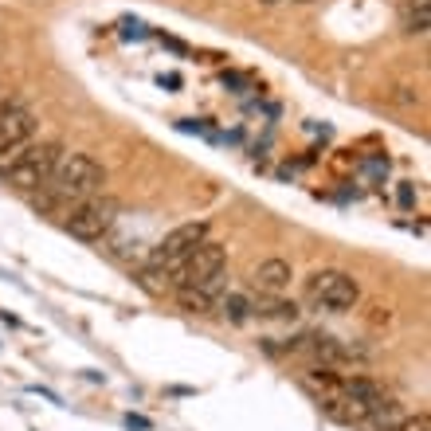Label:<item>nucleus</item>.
Returning <instances> with one entry per match:
<instances>
[{
	"mask_svg": "<svg viewBox=\"0 0 431 431\" xmlns=\"http://www.w3.org/2000/svg\"><path fill=\"white\" fill-rule=\"evenodd\" d=\"M63 157V145L59 141H28L20 149L12 153H0V177L20 192H36L48 184V177L55 173Z\"/></svg>",
	"mask_w": 431,
	"mask_h": 431,
	"instance_id": "nucleus-2",
	"label": "nucleus"
},
{
	"mask_svg": "<svg viewBox=\"0 0 431 431\" xmlns=\"http://www.w3.org/2000/svg\"><path fill=\"white\" fill-rule=\"evenodd\" d=\"M208 240V220H189V224H177V228L165 235L161 243H153L149 259H145V267H161V271H173L181 259H189L192 251L200 247V243ZM173 282V279H169Z\"/></svg>",
	"mask_w": 431,
	"mask_h": 431,
	"instance_id": "nucleus-6",
	"label": "nucleus"
},
{
	"mask_svg": "<svg viewBox=\"0 0 431 431\" xmlns=\"http://www.w3.org/2000/svg\"><path fill=\"white\" fill-rule=\"evenodd\" d=\"M224 282H228V271L220 279H212L208 286H177V302H181V310L189 314H212L216 310V302L224 294Z\"/></svg>",
	"mask_w": 431,
	"mask_h": 431,
	"instance_id": "nucleus-9",
	"label": "nucleus"
},
{
	"mask_svg": "<svg viewBox=\"0 0 431 431\" xmlns=\"http://www.w3.org/2000/svg\"><path fill=\"white\" fill-rule=\"evenodd\" d=\"M392 431H431V420H428V411H420V416H404Z\"/></svg>",
	"mask_w": 431,
	"mask_h": 431,
	"instance_id": "nucleus-14",
	"label": "nucleus"
},
{
	"mask_svg": "<svg viewBox=\"0 0 431 431\" xmlns=\"http://www.w3.org/2000/svg\"><path fill=\"white\" fill-rule=\"evenodd\" d=\"M122 36H126V40H145L149 28H145L141 20H133V16H126V20H122Z\"/></svg>",
	"mask_w": 431,
	"mask_h": 431,
	"instance_id": "nucleus-15",
	"label": "nucleus"
},
{
	"mask_svg": "<svg viewBox=\"0 0 431 431\" xmlns=\"http://www.w3.org/2000/svg\"><path fill=\"white\" fill-rule=\"evenodd\" d=\"M369 318H372V321H388V310H384V306H372Z\"/></svg>",
	"mask_w": 431,
	"mask_h": 431,
	"instance_id": "nucleus-19",
	"label": "nucleus"
},
{
	"mask_svg": "<svg viewBox=\"0 0 431 431\" xmlns=\"http://www.w3.org/2000/svg\"><path fill=\"white\" fill-rule=\"evenodd\" d=\"M126 428H130V431H153V423L145 420V416H133V411H126Z\"/></svg>",
	"mask_w": 431,
	"mask_h": 431,
	"instance_id": "nucleus-16",
	"label": "nucleus"
},
{
	"mask_svg": "<svg viewBox=\"0 0 431 431\" xmlns=\"http://www.w3.org/2000/svg\"><path fill=\"white\" fill-rule=\"evenodd\" d=\"M36 138V114L24 102H8L0 110V153H12Z\"/></svg>",
	"mask_w": 431,
	"mask_h": 431,
	"instance_id": "nucleus-7",
	"label": "nucleus"
},
{
	"mask_svg": "<svg viewBox=\"0 0 431 431\" xmlns=\"http://www.w3.org/2000/svg\"><path fill=\"white\" fill-rule=\"evenodd\" d=\"M294 271L286 259H263L259 267H255V275H251V286L259 294H267V298H279L286 286H291Z\"/></svg>",
	"mask_w": 431,
	"mask_h": 431,
	"instance_id": "nucleus-8",
	"label": "nucleus"
},
{
	"mask_svg": "<svg viewBox=\"0 0 431 431\" xmlns=\"http://www.w3.org/2000/svg\"><path fill=\"white\" fill-rule=\"evenodd\" d=\"M122 220V204L114 200V196H106V192H98V196H91V200H82L79 208L67 212V220H63V228L75 235V240H102L106 231H114V224Z\"/></svg>",
	"mask_w": 431,
	"mask_h": 431,
	"instance_id": "nucleus-3",
	"label": "nucleus"
},
{
	"mask_svg": "<svg viewBox=\"0 0 431 431\" xmlns=\"http://www.w3.org/2000/svg\"><path fill=\"white\" fill-rule=\"evenodd\" d=\"M428 8H431V0H408L400 8V31H408V36H428V24H431Z\"/></svg>",
	"mask_w": 431,
	"mask_h": 431,
	"instance_id": "nucleus-10",
	"label": "nucleus"
},
{
	"mask_svg": "<svg viewBox=\"0 0 431 431\" xmlns=\"http://www.w3.org/2000/svg\"><path fill=\"white\" fill-rule=\"evenodd\" d=\"M255 314H259V318L294 321V318H298V306H294V302H286V298H271V302H267V306H255Z\"/></svg>",
	"mask_w": 431,
	"mask_h": 431,
	"instance_id": "nucleus-13",
	"label": "nucleus"
},
{
	"mask_svg": "<svg viewBox=\"0 0 431 431\" xmlns=\"http://www.w3.org/2000/svg\"><path fill=\"white\" fill-rule=\"evenodd\" d=\"M388 169H392V161L384 157V153H372V157H365V161H361V177H365L369 184H384Z\"/></svg>",
	"mask_w": 431,
	"mask_h": 431,
	"instance_id": "nucleus-12",
	"label": "nucleus"
},
{
	"mask_svg": "<svg viewBox=\"0 0 431 431\" xmlns=\"http://www.w3.org/2000/svg\"><path fill=\"white\" fill-rule=\"evenodd\" d=\"M263 8H275V4H282V0H259Z\"/></svg>",
	"mask_w": 431,
	"mask_h": 431,
	"instance_id": "nucleus-20",
	"label": "nucleus"
},
{
	"mask_svg": "<svg viewBox=\"0 0 431 431\" xmlns=\"http://www.w3.org/2000/svg\"><path fill=\"white\" fill-rule=\"evenodd\" d=\"M224 271H228V247L204 240L189 259H181L173 267L169 279H173V286H208V282L220 279Z\"/></svg>",
	"mask_w": 431,
	"mask_h": 431,
	"instance_id": "nucleus-5",
	"label": "nucleus"
},
{
	"mask_svg": "<svg viewBox=\"0 0 431 431\" xmlns=\"http://www.w3.org/2000/svg\"><path fill=\"white\" fill-rule=\"evenodd\" d=\"M102 184H106V169L94 157H87V153H63L55 173L48 177V184L31 192V204L40 212H63L67 216L82 200L98 196Z\"/></svg>",
	"mask_w": 431,
	"mask_h": 431,
	"instance_id": "nucleus-1",
	"label": "nucleus"
},
{
	"mask_svg": "<svg viewBox=\"0 0 431 431\" xmlns=\"http://www.w3.org/2000/svg\"><path fill=\"white\" fill-rule=\"evenodd\" d=\"M302 4H310V0H302Z\"/></svg>",
	"mask_w": 431,
	"mask_h": 431,
	"instance_id": "nucleus-21",
	"label": "nucleus"
},
{
	"mask_svg": "<svg viewBox=\"0 0 431 431\" xmlns=\"http://www.w3.org/2000/svg\"><path fill=\"white\" fill-rule=\"evenodd\" d=\"M216 310L224 314V318L231 321V326H243V321L255 314V306H251L247 294H220V302H216Z\"/></svg>",
	"mask_w": 431,
	"mask_h": 431,
	"instance_id": "nucleus-11",
	"label": "nucleus"
},
{
	"mask_svg": "<svg viewBox=\"0 0 431 431\" xmlns=\"http://www.w3.org/2000/svg\"><path fill=\"white\" fill-rule=\"evenodd\" d=\"M396 200H400V208H411V204H416V189H411L408 181L400 184V192H396Z\"/></svg>",
	"mask_w": 431,
	"mask_h": 431,
	"instance_id": "nucleus-17",
	"label": "nucleus"
},
{
	"mask_svg": "<svg viewBox=\"0 0 431 431\" xmlns=\"http://www.w3.org/2000/svg\"><path fill=\"white\" fill-rule=\"evenodd\" d=\"M306 298H310L318 310L345 314L361 302V286H357V279L345 275V271H318V275H310V282H306Z\"/></svg>",
	"mask_w": 431,
	"mask_h": 431,
	"instance_id": "nucleus-4",
	"label": "nucleus"
},
{
	"mask_svg": "<svg viewBox=\"0 0 431 431\" xmlns=\"http://www.w3.org/2000/svg\"><path fill=\"white\" fill-rule=\"evenodd\" d=\"M157 82H161V87H169V91H181V87H184V79L177 75V71H169V75H157Z\"/></svg>",
	"mask_w": 431,
	"mask_h": 431,
	"instance_id": "nucleus-18",
	"label": "nucleus"
}]
</instances>
